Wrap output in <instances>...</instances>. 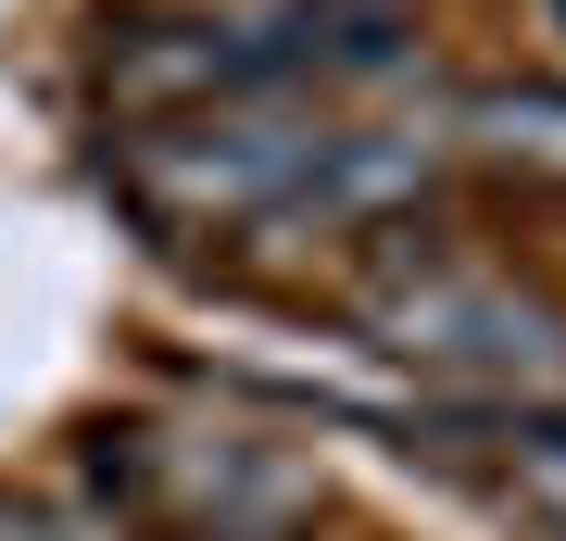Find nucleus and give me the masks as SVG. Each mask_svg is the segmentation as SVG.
<instances>
[{
  "label": "nucleus",
  "mask_w": 566,
  "mask_h": 541,
  "mask_svg": "<svg viewBox=\"0 0 566 541\" xmlns=\"http://www.w3.org/2000/svg\"><path fill=\"white\" fill-rule=\"evenodd\" d=\"M0 541H151V529L102 503H0Z\"/></svg>",
  "instance_id": "423d86ee"
},
{
  "label": "nucleus",
  "mask_w": 566,
  "mask_h": 541,
  "mask_svg": "<svg viewBox=\"0 0 566 541\" xmlns=\"http://www.w3.org/2000/svg\"><path fill=\"white\" fill-rule=\"evenodd\" d=\"M453 139L516 164V177H554L566 189V89L554 76H516V89H465L453 101Z\"/></svg>",
  "instance_id": "39448f33"
},
{
  "label": "nucleus",
  "mask_w": 566,
  "mask_h": 541,
  "mask_svg": "<svg viewBox=\"0 0 566 541\" xmlns=\"http://www.w3.org/2000/svg\"><path fill=\"white\" fill-rule=\"evenodd\" d=\"M353 327H365V353L416 365L441 403H479V416H542V403H566V302H542L504 264L403 240L353 290Z\"/></svg>",
  "instance_id": "f257e3e1"
},
{
  "label": "nucleus",
  "mask_w": 566,
  "mask_h": 541,
  "mask_svg": "<svg viewBox=\"0 0 566 541\" xmlns=\"http://www.w3.org/2000/svg\"><path fill=\"white\" fill-rule=\"evenodd\" d=\"M554 13H566V0H554Z\"/></svg>",
  "instance_id": "6e6552de"
},
{
  "label": "nucleus",
  "mask_w": 566,
  "mask_h": 541,
  "mask_svg": "<svg viewBox=\"0 0 566 541\" xmlns=\"http://www.w3.org/2000/svg\"><path fill=\"white\" fill-rule=\"evenodd\" d=\"M428 189H441V139H403V126H327L277 227H327V240H353V227L416 215Z\"/></svg>",
  "instance_id": "7ed1b4c3"
},
{
  "label": "nucleus",
  "mask_w": 566,
  "mask_h": 541,
  "mask_svg": "<svg viewBox=\"0 0 566 541\" xmlns=\"http://www.w3.org/2000/svg\"><path fill=\"white\" fill-rule=\"evenodd\" d=\"M327 126L303 114H277V101H214V114H177V126H139L126 139V201L164 227V240H202V227H277L290 215V189H303V164H315Z\"/></svg>",
  "instance_id": "f03ea898"
},
{
  "label": "nucleus",
  "mask_w": 566,
  "mask_h": 541,
  "mask_svg": "<svg viewBox=\"0 0 566 541\" xmlns=\"http://www.w3.org/2000/svg\"><path fill=\"white\" fill-rule=\"evenodd\" d=\"M479 491L504 503V517H528L542 541H566V403H542V416H491L479 428Z\"/></svg>",
  "instance_id": "20e7f679"
},
{
  "label": "nucleus",
  "mask_w": 566,
  "mask_h": 541,
  "mask_svg": "<svg viewBox=\"0 0 566 541\" xmlns=\"http://www.w3.org/2000/svg\"><path fill=\"white\" fill-rule=\"evenodd\" d=\"M189 13H202V25H277L290 0H189Z\"/></svg>",
  "instance_id": "0eeeda50"
}]
</instances>
